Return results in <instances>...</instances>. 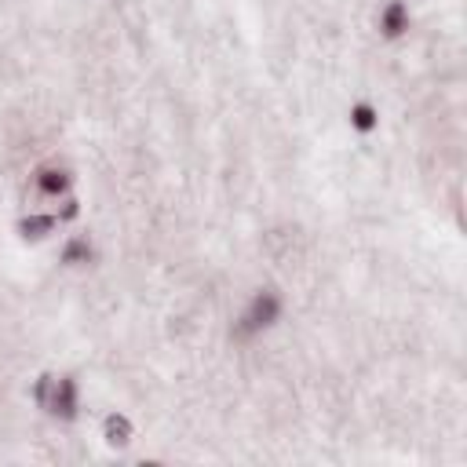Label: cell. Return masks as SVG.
<instances>
[{
  "label": "cell",
  "instance_id": "obj_1",
  "mask_svg": "<svg viewBox=\"0 0 467 467\" xmlns=\"http://www.w3.org/2000/svg\"><path fill=\"white\" fill-rule=\"evenodd\" d=\"M47 416L58 420V423H95L84 409V387L73 372H58L55 376V387H51V398H47Z\"/></svg>",
  "mask_w": 467,
  "mask_h": 467
},
{
  "label": "cell",
  "instance_id": "obj_2",
  "mask_svg": "<svg viewBox=\"0 0 467 467\" xmlns=\"http://www.w3.org/2000/svg\"><path fill=\"white\" fill-rule=\"evenodd\" d=\"M99 438H102L106 449L128 452V460H131V445L139 441V423H135V416L124 412V409H106V412L99 416Z\"/></svg>",
  "mask_w": 467,
  "mask_h": 467
},
{
  "label": "cell",
  "instance_id": "obj_3",
  "mask_svg": "<svg viewBox=\"0 0 467 467\" xmlns=\"http://www.w3.org/2000/svg\"><path fill=\"white\" fill-rule=\"evenodd\" d=\"M58 230H62V223H58L55 208H36V212H26V215L15 219V237L26 241V244H44Z\"/></svg>",
  "mask_w": 467,
  "mask_h": 467
},
{
  "label": "cell",
  "instance_id": "obj_4",
  "mask_svg": "<svg viewBox=\"0 0 467 467\" xmlns=\"http://www.w3.org/2000/svg\"><path fill=\"white\" fill-rule=\"evenodd\" d=\"M372 22H376V33L383 40H401L412 29V4L409 0H383L376 7V18Z\"/></svg>",
  "mask_w": 467,
  "mask_h": 467
},
{
  "label": "cell",
  "instance_id": "obj_5",
  "mask_svg": "<svg viewBox=\"0 0 467 467\" xmlns=\"http://www.w3.org/2000/svg\"><path fill=\"white\" fill-rule=\"evenodd\" d=\"M379 124H383V109H379L376 99H350V106H347V128L354 135L368 139V135L379 131Z\"/></svg>",
  "mask_w": 467,
  "mask_h": 467
},
{
  "label": "cell",
  "instance_id": "obj_6",
  "mask_svg": "<svg viewBox=\"0 0 467 467\" xmlns=\"http://www.w3.org/2000/svg\"><path fill=\"white\" fill-rule=\"evenodd\" d=\"M55 215H58V223L62 226H77L80 219H84V197L73 190V193H66L58 204H55Z\"/></svg>",
  "mask_w": 467,
  "mask_h": 467
}]
</instances>
